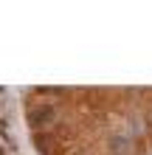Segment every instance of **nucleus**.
Returning <instances> with one entry per match:
<instances>
[{
  "label": "nucleus",
  "instance_id": "f257e3e1",
  "mask_svg": "<svg viewBox=\"0 0 152 155\" xmlns=\"http://www.w3.org/2000/svg\"><path fill=\"white\" fill-rule=\"evenodd\" d=\"M48 118H53V107H51V104H42V107H34V110H31V124H34V127L45 124Z\"/></svg>",
  "mask_w": 152,
  "mask_h": 155
}]
</instances>
